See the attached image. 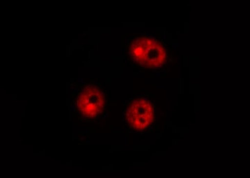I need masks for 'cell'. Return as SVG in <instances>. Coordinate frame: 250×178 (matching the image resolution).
I'll return each mask as SVG.
<instances>
[{
    "instance_id": "3",
    "label": "cell",
    "mask_w": 250,
    "mask_h": 178,
    "mask_svg": "<svg viewBox=\"0 0 250 178\" xmlns=\"http://www.w3.org/2000/svg\"><path fill=\"white\" fill-rule=\"evenodd\" d=\"M125 116L126 123L132 129L144 131L154 121V107L148 99L136 98L128 103Z\"/></svg>"
},
{
    "instance_id": "1",
    "label": "cell",
    "mask_w": 250,
    "mask_h": 178,
    "mask_svg": "<svg viewBox=\"0 0 250 178\" xmlns=\"http://www.w3.org/2000/svg\"><path fill=\"white\" fill-rule=\"evenodd\" d=\"M129 54L133 62L145 68H159L166 64L168 59L165 41L147 35L135 36L131 39Z\"/></svg>"
},
{
    "instance_id": "2",
    "label": "cell",
    "mask_w": 250,
    "mask_h": 178,
    "mask_svg": "<svg viewBox=\"0 0 250 178\" xmlns=\"http://www.w3.org/2000/svg\"><path fill=\"white\" fill-rule=\"evenodd\" d=\"M77 109L88 121L103 117L106 110V98L103 89L95 85L85 87L77 95Z\"/></svg>"
}]
</instances>
